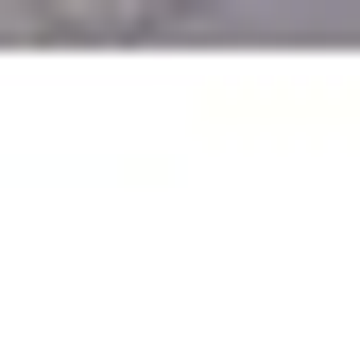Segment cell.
<instances>
[{"mask_svg": "<svg viewBox=\"0 0 360 360\" xmlns=\"http://www.w3.org/2000/svg\"><path fill=\"white\" fill-rule=\"evenodd\" d=\"M69 34H155V18H189V0H52Z\"/></svg>", "mask_w": 360, "mask_h": 360, "instance_id": "obj_1", "label": "cell"}]
</instances>
